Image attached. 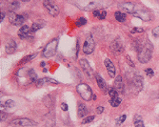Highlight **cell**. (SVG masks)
I'll return each mask as SVG.
<instances>
[{"instance_id":"cell-1","label":"cell","mask_w":159,"mask_h":127,"mask_svg":"<svg viewBox=\"0 0 159 127\" xmlns=\"http://www.w3.org/2000/svg\"><path fill=\"white\" fill-rule=\"evenodd\" d=\"M153 52H154V45L149 39H147L145 44H143L142 49L138 53V55H137V58H138L139 62L143 63V64L149 62L151 58V55H153Z\"/></svg>"},{"instance_id":"cell-9","label":"cell","mask_w":159,"mask_h":127,"mask_svg":"<svg viewBox=\"0 0 159 127\" xmlns=\"http://www.w3.org/2000/svg\"><path fill=\"white\" fill-rule=\"evenodd\" d=\"M79 64H80V66L84 71V73L86 74V76H88L89 79H92L93 77V71H92V69L90 65V63L88 62V60L82 58V59L79 60Z\"/></svg>"},{"instance_id":"cell-29","label":"cell","mask_w":159,"mask_h":127,"mask_svg":"<svg viewBox=\"0 0 159 127\" xmlns=\"http://www.w3.org/2000/svg\"><path fill=\"white\" fill-rule=\"evenodd\" d=\"M37 55V54H32V55H26L25 58H23L22 59H21V61H20V63L21 64H23V63H27V62H30V61H32L35 56Z\"/></svg>"},{"instance_id":"cell-42","label":"cell","mask_w":159,"mask_h":127,"mask_svg":"<svg viewBox=\"0 0 159 127\" xmlns=\"http://www.w3.org/2000/svg\"><path fill=\"white\" fill-rule=\"evenodd\" d=\"M103 111H104V107L103 106H97V108H96V112L98 113V114H101V113H103Z\"/></svg>"},{"instance_id":"cell-13","label":"cell","mask_w":159,"mask_h":127,"mask_svg":"<svg viewBox=\"0 0 159 127\" xmlns=\"http://www.w3.org/2000/svg\"><path fill=\"white\" fill-rule=\"evenodd\" d=\"M95 79H96V82H97V85H98L99 89L102 91L104 94L109 93V87H108L106 81L103 79V77L101 76L100 75L96 74L95 75Z\"/></svg>"},{"instance_id":"cell-27","label":"cell","mask_w":159,"mask_h":127,"mask_svg":"<svg viewBox=\"0 0 159 127\" xmlns=\"http://www.w3.org/2000/svg\"><path fill=\"white\" fill-rule=\"evenodd\" d=\"M133 124L135 127H145L144 125V122H143V119L140 116L136 115L134 117V119H133Z\"/></svg>"},{"instance_id":"cell-31","label":"cell","mask_w":159,"mask_h":127,"mask_svg":"<svg viewBox=\"0 0 159 127\" xmlns=\"http://www.w3.org/2000/svg\"><path fill=\"white\" fill-rule=\"evenodd\" d=\"M126 118H127V115H121V116H119L116 119H115V124H116V125H121L123 122L126 121Z\"/></svg>"},{"instance_id":"cell-35","label":"cell","mask_w":159,"mask_h":127,"mask_svg":"<svg viewBox=\"0 0 159 127\" xmlns=\"http://www.w3.org/2000/svg\"><path fill=\"white\" fill-rule=\"evenodd\" d=\"M93 119H95V116H89V117H86L83 121H82V124H86V123H90L92 122Z\"/></svg>"},{"instance_id":"cell-17","label":"cell","mask_w":159,"mask_h":127,"mask_svg":"<svg viewBox=\"0 0 159 127\" xmlns=\"http://www.w3.org/2000/svg\"><path fill=\"white\" fill-rule=\"evenodd\" d=\"M16 51V43L13 39H9L5 44V52L9 55L13 54Z\"/></svg>"},{"instance_id":"cell-32","label":"cell","mask_w":159,"mask_h":127,"mask_svg":"<svg viewBox=\"0 0 159 127\" xmlns=\"http://www.w3.org/2000/svg\"><path fill=\"white\" fill-rule=\"evenodd\" d=\"M86 24H87V19L85 17H80L75 21V25L77 27H81V26H84Z\"/></svg>"},{"instance_id":"cell-36","label":"cell","mask_w":159,"mask_h":127,"mask_svg":"<svg viewBox=\"0 0 159 127\" xmlns=\"http://www.w3.org/2000/svg\"><path fill=\"white\" fill-rule=\"evenodd\" d=\"M4 104H5V106H6L7 108H12V107H14V105H16L14 101H12V100H8Z\"/></svg>"},{"instance_id":"cell-23","label":"cell","mask_w":159,"mask_h":127,"mask_svg":"<svg viewBox=\"0 0 159 127\" xmlns=\"http://www.w3.org/2000/svg\"><path fill=\"white\" fill-rule=\"evenodd\" d=\"M28 79H29V81L30 82H33V83H35V84H36L37 80L39 79L37 77L36 73L34 72L33 69H29L28 70Z\"/></svg>"},{"instance_id":"cell-30","label":"cell","mask_w":159,"mask_h":127,"mask_svg":"<svg viewBox=\"0 0 159 127\" xmlns=\"http://www.w3.org/2000/svg\"><path fill=\"white\" fill-rule=\"evenodd\" d=\"M19 7H20V3L18 1H11L9 3V9L11 12H13V11L19 9Z\"/></svg>"},{"instance_id":"cell-39","label":"cell","mask_w":159,"mask_h":127,"mask_svg":"<svg viewBox=\"0 0 159 127\" xmlns=\"http://www.w3.org/2000/svg\"><path fill=\"white\" fill-rule=\"evenodd\" d=\"M9 117V115L8 114H6V113H4V112H1V114H0V122H5L6 121V118Z\"/></svg>"},{"instance_id":"cell-37","label":"cell","mask_w":159,"mask_h":127,"mask_svg":"<svg viewBox=\"0 0 159 127\" xmlns=\"http://www.w3.org/2000/svg\"><path fill=\"white\" fill-rule=\"evenodd\" d=\"M145 73H146V74H147V76H150V77L154 76V70L151 69V68H147V69L145 70Z\"/></svg>"},{"instance_id":"cell-4","label":"cell","mask_w":159,"mask_h":127,"mask_svg":"<svg viewBox=\"0 0 159 127\" xmlns=\"http://www.w3.org/2000/svg\"><path fill=\"white\" fill-rule=\"evenodd\" d=\"M76 5L84 11H96V10H101L102 8H105L107 5H109V3L100 2V1H92V2L86 3L85 5H79V4H76Z\"/></svg>"},{"instance_id":"cell-25","label":"cell","mask_w":159,"mask_h":127,"mask_svg":"<svg viewBox=\"0 0 159 127\" xmlns=\"http://www.w3.org/2000/svg\"><path fill=\"white\" fill-rule=\"evenodd\" d=\"M93 16H95L96 18L98 19H104L107 16V12L105 10H96V11H93Z\"/></svg>"},{"instance_id":"cell-22","label":"cell","mask_w":159,"mask_h":127,"mask_svg":"<svg viewBox=\"0 0 159 127\" xmlns=\"http://www.w3.org/2000/svg\"><path fill=\"white\" fill-rule=\"evenodd\" d=\"M46 26V21L44 20H39V21H35L34 23H33L32 27H31V32L32 33H35L36 31L42 29Z\"/></svg>"},{"instance_id":"cell-7","label":"cell","mask_w":159,"mask_h":127,"mask_svg":"<svg viewBox=\"0 0 159 127\" xmlns=\"http://www.w3.org/2000/svg\"><path fill=\"white\" fill-rule=\"evenodd\" d=\"M43 6H44L45 9L48 11L50 16H52L54 17L58 16L59 8H58V6H57L54 2L50 1V0H45V1L43 2Z\"/></svg>"},{"instance_id":"cell-10","label":"cell","mask_w":159,"mask_h":127,"mask_svg":"<svg viewBox=\"0 0 159 127\" xmlns=\"http://www.w3.org/2000/svg\"><path fill=\"white\" fill-rule=\"evenodd\" d=\"M119 8L124 12H127V13H133L137 10V7L134 3H132V2H124V3H120L119 5Z\"/></svg>"},{"instance_id":"cell-26","label":"cell","mask_w":159,"mask_h":127,"mask_svg":"<svg viewBox=\"0 0 159 127\" xmlns=\"http://www.w3.org/2000/svg\"><path fill=\"white\" fill-rule=\"evenodd\" d=\"M114 17L117 21L119 22H125L127 20V16L124 12H114Z\"/></svg>"},{"instance_id":"cell-20","label":"cell","mask_w":159,"mask_h":127,"mask_svg":"<svg viewBox=\"0 0 159 127\" xmlns=\"http://www.w3.org/2000/svg\"><path fill=\"white\" fill-rule=\"evenodd\" d=\"M43 102H44L45 106H47L50 111H53L54 110V104H55V101L54 98L52 95H48L44 97V100H43Z\"/></svg>"},{"instance_id":"cell-46","label":"cell","mask_w":159,"mask_h":127,"mask_svg":"<svg viewBox=\"0 0 159 127\" xmlns=\"http://www.w3.org/2000/svg\"><path fill=\"white\" fill-rule=\"evenodd\" d=\"M43 72L46 73V72H47V69H46V68H44V70H43Z\"/></svg>"},{"instance_id":"cell-15","label":"cell","mask_w":159,"mask_h":127,"mask_svg":"<svg viewBox=\"0 0 159 127\" xmlns=\"http://www.w3.org/2000/svg\"><path fill=\"white\" fill-rule=\"evenodd\" d=\"M44 122L45 125L48 127H53L55 124V115H54V112L53 111H50L48 114L44 117Z\"/></svg>"},{"instance_id":"cell-40","label":"cell","mask_w":159,"mask_h":127,"mask_svg":"<svg viewBox=\"0 0 159 127\" xmlns=\"http://www.w3.org/2000/svg\"><path fill=\"white\" fill-rule=\"evenodd\" d=\"M153 34H154V37H159V26L155 27L153 30Z\"/></svg>"},{"instance_id":"cell-11","label":"cell","mask_w":159,"mask_h":127,"mask_svg":"<svg viewBox=\"0 0 159 127\" xmlns=\"http://www.w3.org/2000/svg\"><path fill=\"white\" fill-rule=\"evenodd\" d=\"M18 37L21 39H26V38H33V36L32 34L31 29L27 25H23L20 28V30L18 31Z\"/></svg>"},{"instance_id":"cell-8","label":"cell","mask_w":159,"mask_h":127,"mask_svg":"<svg viewBox=\"0 0 159 127\" xmlns=\"http://www.w3.org/2000/svg\"><path fill=\"white\" fill-rule=\"evenodd\" d=\"M133 16H135V17H139L140 19H142L143 21H150L153 19V16H151V13L146 10H143V9H138L133 13Z\"/></svg>"},{"instance_id":"cell-38","label":"cell","mask_w":159,"mask_h":127,"mask_svg":"<svg viewBox=\"0 0 159 127\" xmlns=\"http://www.w3.org/2000/svg\"><path fill=\"white\" fill-rule=\"evenodd\" d=\"M144 29L143 28H133L131 30V34H136V33H143Z\"/></svg>"},{"instance_id":"cell-5","label":"cell","mask_w":159,"mask_h":127,"mask_svg":"<svg viewBox=\"0 0 159 127\" xmlns=\"http://www.w3.org/2000/svg\"><path fill=\"white\" fill-rule=\"evenodd\" d=\"M10 125L14 126V127H30V126H36L37 123L34 121H32V119H30V118H20L12 119V121L10 122Z\"/></svg>"},{"instance_id":"cell-12","label":"cell","mask_w":159,"mask_h":127,"mask_svg":"<svg viewBox=\"0 0 159 127\" xmlns=\"http://www.w3.org/2000/svg\"><path fill=\"white\" fill-rule=\"evenodd\" d=\"M111 50L112 51V53H114L115 55H119L122 54V52L124 51V47H123L122 42L119 39H115L112 41V43L111 44Z\"/></svg>"},{"instance_id":"cell-28","label":"cell","mask_w":159,"mask_h":127,"mask_svg":"<svg viewBox=\"0 0 159 127\" xmlns=\"http://www.w3.org/2000/svg\"><path fill=\"white\" fill-rule=\"evenodd\" d=\"M121 101H122V100L119 97H113V98H111V100H110V104L112 105V107H117V106H119V105H120Z\"/></svg>"},{"instance_id":"cell-21","label":"cell","mask_w":159,"mask_h":127,"mask_svg":"<svg viewBox=\"0 0 159 127\" xmlns=\"http://www.w3.org/2000/svg\"><path fill=\"white\" fill-rule=\"evenodd\" d=\"M88 112H89V110L84 103H82V102L78 103V108H77L78 118H84L87 114H88Z\"/></svg>"},{"instance_id":"cell-16","label":"cell","mask_w":159,"mask_h":127,"mask_svg":"<svg viewBox=\"0 0 159 127\" xmlns=\"http://www.w3.org/2000/svg\"><path fill=\"white\" fill-rule=\"evenodd\" d=\"M45 84H52V85H58L59 82L56 81L55 79H50V77H43V79H39L36 82V87H42Z\"/></svg>"},{"instance_id":"cell-19","label":"cell","mask_w":159,"mask_h":127,"mask_svg":"<svg viewBox=\"0 0 159 127\" xmlns=\"http://www.w3.org/2000/svg\"><path fill=\"white\" fill-rule=\"evenodd\" d=\"M133 83L137 91H141L143 88V79L140 75H134L133 77Z\"/></svg>"},{"instance_id":"cell-44","label":"cell","mask_w":159,"mask_h":127,"mask_svg":"<svg viewBox=\"0 0 159 127\" xmlns=\"http://www.w3.org/2000/svg\"><path fill=\"white\" fill-rule=\"evenodd\" d=\"M4 18H5V13L1 12V13H0V22L2 23V21H3Z\"/></svg>"},{"instance_id":"cell-34","label":"cell","mask_w":159,"mask_h":127,"mask_svg":"<svg viewBox=\"0 0 159 127\" xmlns=\"http://www.w3.org/2000/svg\"><path fill=\"white\" fill-rule=\"evenodd\" d=\"M16 13H14L13 12H9V15H8V17H9V21L12 23V24H13V22H14V20H16Z\"/></svg>"},{"instance_id":"cell-45","label":"cell","mask_w":159,"mask_h":127,"mask_svg":"<svg viewBox=\"0 0 159 127\" xmlns=\"http://www.w3.org/2000/svg\"><path fill=\"white\" fill-rule=\"evenodd\" d=\"M41 66L44 67V66H45V62H41Z\"/></svg>"},{"instance_id":"cell-43","label":"cell","mask_w":159,"mask_h":127,"mask_svg":"<svg viewBox=\"0 0 159 127\" xmlns=\"http://www.w3.org/2000/svg\"><path fill=\"white\" fill-rule=\"evenodd\" d=\"M61 109L63 110V111H68V105L66 104V103H62L61 104Z\"/></svg>"},{"instance_id":"cell-24","label":"cell","mask_w":159,"mask_h":127,"mask_svg":"<svg viewBox=\"0 0 159 127\" xmlns=\"http://www.w3.org/2000/svg\"><path fill=\"white\" fill-rule=\"evenodd\" d=\"M26 19H27L26 15H17L16 17V20H14V22H13V25H16V26H21L22 25L23 26V23H24V21Z\"/></svg>"},{"instance_id":"cell-14","label":"cell","mask_w":159,"mask_h":127,"mask_svg":"<svg viewBox=\"0 0 159 127\" xmlns=\"http://www.w3.org/2000/svg\"><path fill=\"white\" fill-rule=\"evenodd\" d=\"M104 64H105V67L107 69V72H108V74H109V76L111 77H114L115 73H116V69H115V66L113 65L112 60L110 58H106L104 61Z\"/></svg>"},{"instance_id":"cell-41","label":"cell","mask_w":159,"mask_h":127,"mask_svg":"<svg viewBox=\"0 0 159 127\" xmlns=\"http://www.w3.org/2000/svg\"><path fill=\"white\" fill-rule=\"evenodd\" d=\"M126 59H127V62H128V64L131 66V67H134V64H133V60L131 59V58H130L129 55H126Z\"/></svg>"},{"instance_id":"cell-3","label":"cell","mask_w":159,"mask_h":127,"mask_svg":"<svg viewBox=\"0 0 159 127\" xmlns=\"http://www.w3.org/2000/svg\"><path fill=\"white\" fill-rule=\"evenodd\" d=\"M58 42H59V39L58 38H54L50 40L49 43L44 47L42 51V56L43 58H52L54 56L57 51V46H58Z\"/></svg>"},{"instance_id":"cell-33","label":"cell","mask_w":159,"mask_h":127,"mask_svg":"<svg viewBox=\"0 0 159 127\" xmlns=\"http://www.w3.org/2000/svg\"><path fill=\"white\" fill-rule=\"evenodd\" d=\"M109 95H110L111 98L117 97H118V92L116 91V89L115 88H109Z\"/></svg>"},{"instance_id":"cell-6","label":"cell","mask_w":159,"mask_h":127,"mask_svg":"<svg viewBox=\"0 0 159 127\" xmlns=\"http://www.w3.org/2000/svg\"><path fill=\"white\" fill-rule=\"evenodd\" d=\"M95 48V42L93 39V37L92 34H89L86 37V40L83 45V53L85 55H91L93 53Z\"/></svg>"},{"instance_id":"cell-18","label":"cell","mask_w":159,"mask_h":127,"mask_svg":"<svg viewBox=\"0 0 159 127\" xmlns=\"http://www.w3.org/2000/svg\"><path fill=\"white\" fill-rule=\"evenodd\" d=\"M114 88L116 89V91L118 93L123 94L124 93V82H123L122 76H117L116 79L114 80Z\"/></svg>"},{"instance_id":"cell-2","label":"cell","mask_w":159,"mask_h":127,"mask_svg":"<svg viewBox=\"0 0 159 127\" xmlns=\"http://www.w3.org/2000/svg\"><path fill=\"white\" fill-rule=\"evenodd\" d=\"M76 91L79 94V96L81 97L82 100H84L86 101H91L92 98L95 97L92 93V90L91 89V87L88 84H86V83H79L76 86Z\"/></svg>"}]
</instances>
